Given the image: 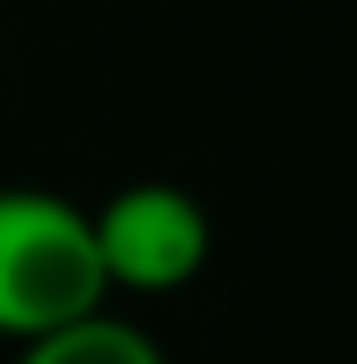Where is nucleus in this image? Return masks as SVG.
<instances>
[{"label":"nucleus","instance_id":"f03ea898","mask_svg":"<svg viewBox=\"0 0 357 364\" xmlns=\"http://www.w3.org/2000/svg\"><path fill=\"white\" fill-rule=\"evenodd\" d=\"M94 223V257H101L108 290L128 297H175L202 277L209 263V209L175 182H128L101 209H88Z\"/></svg>","mask_w":357,"mask_h":364},{"label":"nucleus","instance_id":"7ed1b4c3","mask_svg":"<svg viewBox=\"0 0 357 364\" xmlns=\"http://www.w3.org/2000/svg\"><path fill=\"white\" fill-rule=\"evenodd\" d=\"M13 364H169V358H162V344L148 338L135 317L94 311V317L54 331V338H40V344H21Z\"/></svg>","mask_w":357,"mask_h":364},{"label":"nucleus","instance_id":"f257e3e1","mask_svg":"<svg viewBox=\"0 0 357 364\" xmlns=\"http://www.w3.org/2000/svg\"><path fill=\"white\" fill-rule=\"evenodd\" d=\"M108 311L94 223L54 189H0V338L21 351Z\"/></svg>","mask_w":357,"mask_h":364}]
</instances>
